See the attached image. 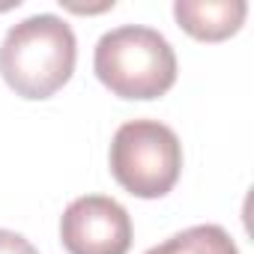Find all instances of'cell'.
I'll return each instance as SVG.
<instances>
[{
    "label": "cell",
    "instance_id": "1",
    "mask_svg": "<svg viewBox=\"0 0 254 254\" xmlns=\"http://www.w3.org/2000/svg\"><path fill=\"white\" fill-rule=\"evenodd\" d=\"M78 42L72 27L51 12L9 27L0 45V75L21 99L54 96L75 72Z\"/></svg>",
    "mask_w": 254,
    "mask_h": 254
},
{
    "label": "cell",
    "instance_id": "3",
    "mask_svg": "<svg viewBox=\"0 0 254 254\" xmlns=\"http://www.w3.org/2000/svg\"><path fill=\"white\" fill-rule=\"evenodd\" d=\"M183 171V147L171 126L159 120H129L111 141V174L135 197H165Z\"/></svg>",
    "mask_w": 254,
    "mask_h": 254
},
{
    "label": "cell",
    "instance_id": "6",
    "mask_svg": "<svg viewBox=\"0 0 254 254\" xmlns=\"http://www.w3.org/2000/svg\"><path fill=\"white\" fill-rule=\"evenodd\" d=\"M144 254H239V248L224 227L197 224V227H189V230L165 239L162 245H156Z\"/></svg>",
    "mask_w": 254,
    "mask_h": 254
},
{
    "label": "cell",
    "instance_id": "2",
    "mask_svg": "<svg viewBox=\"0 0 254 254\" xmlns=\"http://www.w3.org/2000/svg\"><path fill=\"white\" fill-rule=\"evenodd\" d=\"M93 69L120 99H159L177 81V54L159 30L123 24L99 39Z\"/></svg>",
    "mask_w": 254,
    "mask_h": 254
},
{
    "label": "cell",
    "instance_id": "5",
    "mask_svg": "<svg viewBox=\"0 0 254 254\" xmlns=\"http://www.w3.org/2000/svg\"><path fill=\"white\" fill-rule=\"evenodd\" d=\"M245 0H177L174 15L180 27L200 42H221L245 21Z\"/></svg>",
    "mask_w": 254,
    "mask_h": 254
},
{
    "label": "cell",
    "instance_id": "4",
    "mask_svg": "<svg viewBox=\"0 0 254 254\" xmlns=\"http://www.w3.org/2000/svg\"><path fill=\"white\" fill-rule=\"evenodd\" d=\"M60 239L69 254H129L132 218L114 197L84 194L66 206Z\"/></svg>",
    "mask_w": 254,
    "mask_h": 254
},
{
    "label": "cell",
    "instance_id": "7",
    "mask_svg": "<svg viewBox=\"0 0 254 254\" xmlns=\"http://www.w3.org/2000/svg\"><path fill=\"white\" fill-rule=\"evenodd\" d=\"M0 254H39V251H36V248L30 245V239H24L21 233L0 227Z\"/></svg>",
    "mask_w": 254,
    "mask_h": 254
}]
</instances>
